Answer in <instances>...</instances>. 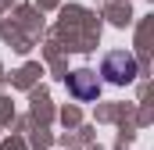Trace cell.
Here are the masks:
<instances>
[{"label":"cell","mask_w":154,"mask_h":150,"mask_svg":"<svg viewBox=\"0 0 154 150\" xmlns=\"http://www.w3.org/2000/svg\"><path fill=\"white\" fill-rule=\"evenodd\" d=\"M100 75H108V82H115V86H125V82H133V79L140 75V64H136V57H133V54L115 50V54H108V57H104Z\"/></svg>","instance_id":"cell-1"},{"label":"cell","mask_w":154,"mask_h":150,"mask_svg":"<svg viewBox=\"0 0 154 150\" xmlns=\"http://www.w3.org/2000/svg\"><path fill=\"white\" fill-rule=\"evenodd\" d=\"M68 89H72V97H79V100H93L100 93V82H97V75L90 72V68H79V72L68 75Z\"/></svg>","instance_id":"cell-2"}]
</instances>
